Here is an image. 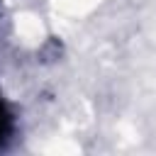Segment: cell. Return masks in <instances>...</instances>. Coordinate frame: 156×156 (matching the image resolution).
<instances>
[{
    "instance_id": "1",
    "label": "cell",
    "mask_w": 156,
    "mask_h": 156,
    "mask_svg": "<svg viewBox=\"0 0 156 156\" xmlns=\"http://www.w3.org/2000/svg\"><path fill=\"white\" fill-rule=\"evenodd\" d=\"M10 129H12V117L5 107V102L0 100V146L5 144V139L10 136Z\"/></svg>"
}]
</instances>
